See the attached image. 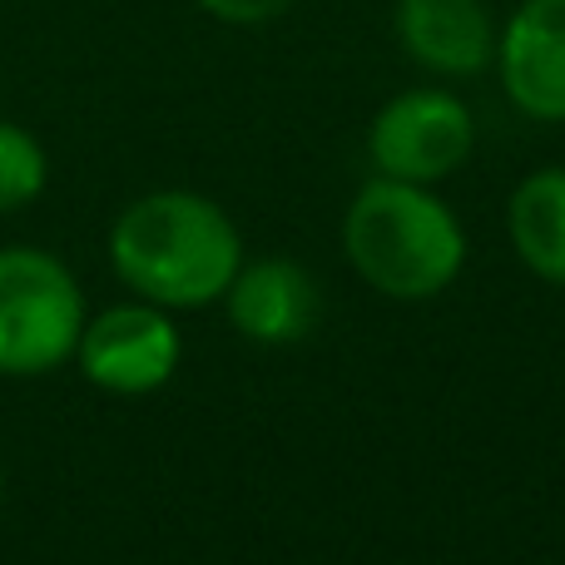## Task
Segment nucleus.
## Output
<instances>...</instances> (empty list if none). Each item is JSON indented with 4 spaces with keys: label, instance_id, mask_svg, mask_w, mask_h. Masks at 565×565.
Masks as SVG:
<instances>
[{
    "label": "nucleus",
    "instance_id": "obj_1",
    "mask_svg": "<svg viewBox=\"0 0 565 565\" xmlns=\"http://www.w3.org/2000/svg\"><path fill=\"white\" fill-rule=\"evenodd\" d=\"M109 264L135 298L189 312L228 292L244 264V238L214 199L189 189H159L135 199L115 218Z\"/></svg>",
    "mask_w": 565,
    "mask_h": 565
},
{
    "label": "nucleus",
    "instance_id": "obj_2",
    "mask_svg": "<svg viewBox=\"0 0 565 565\" xmlns=\"http://www.w3.org/2000/svg\"><path fill=\"white\" fill-rule=\"evenodd\" d=\"M342 248L367 288L397 302L437 298L467 268V234L451 204H441L431 184L387 174L362 184L348 204Z\"/></svg>",
    "mask_w": 565,
    "mask_h": 565
},
{
    "label": "nucleus",
    "instance_id": "obj_3",
    "mask_svg": "<svg viewBox=\"0 0 565 565\" xmlns=\"http://www.w3.org/2000/svg\"><path fill=\"white\" fill-rule=\"evenodd\" d=\"M85 292L50 248H0V377H45L75 362Z\"/></svg>",
    "mask_w": 565,
    "mask_h": 565
},
{
    "label": "nucleus",
    "instance_id": "obj_4",
    "mask_svg": "<svg viewBox=\"0 0 565 565\" xmlns=\"http://www.w3.org/2000/svg\"><path fill=\"white\" fill-rule=\"evenodd\" d=\"M477 119L451 89H402L377 109L367 129V154L377 174L407 184H441L471 159Z\"/></svg>",
    "mask_w": 565,
    "mask_h": 565
},
{
    "label": "nucleus",
    "instance_id": "obj_5",
    "mask_svg": "<svg viewBox=\"0 0 565 565\" xmlns=\"http://www.w3.org/2000/svg\"><path fill=\"white\" fill-rule=\"evenodd\" d=\"M184 342L159 302H115V308L85 318L75 348V367L89 387L109 392V397H149L179 372Z\"/></svg>",
    "mask_w": 565,
    "mask_h": 565
},
{
    "label": "nucleus",
    "instance_id": "obj_6",
    "mask_svg": "<svg viewBox=\"0 0 565 565\" xmlns=\"http://www.w3.org/2000/svg\"><path fill=\"white\" fill-rule=\"evenodd\" d=\"M497 75L526 119L565 125V0H521L497 35Z\"/></svg>",
    "mask_w": 565,
    "mask_h": 565
},
{
    "label": "nucleus",
    "instance_id": "obj_7",
    "mask_svg": "<svg viewBox=\"0 0 565 565\" xmlns=\"http://www.w3.org/2000/svg\"><path fill=\"white\" fill-rule=\"evenodd\" d=\"M397 45L441 79H471L497 65V35L487 0H397Z\"/></svg>",
    "mask_w": 565,
    "mask_h": 565
},
{
    "label": "nucleus",
    "instance_id": "obj_8",
    "mask_svg": "<svg viewBox=\"0 0 565 565\" xmlns=\"http://www.w3.org/2000/svg\"><path fill=\"white\" fill-rule=\"evenodd\" d=\"M228 322L258 348H288L318 328V282L292 258H254L238 264L224 292Z\"/></svg>",
    "mask_w": 565,
    "mask_h": 565
},
{
    "label": "nucleus",
    "instance_id": "obj_9",
    "mask_svg": "<svg viewBox=\"0 0 565 565\" xmlns=\"http://www.w3.org/2000/svg\"><path fill=\"white\" fill-rule=\"evenodd\" d=\"M507 234L531 274L565 282V164L536 169L511 189Z\"/></svg>",
    "mask_w": 565,
    "mask_h": 565
},
{
    "label": "nucleus",
    "instance_id": "obj_10",
    "mask_svg": "<svg viewBox=\"0 0 565 565\" xmlns=\"http://www.w3.org/2000/svg\"><path fill=\"white\" fill-rule=\"evenodd\" d=\"M50 184L45 145L15 119H0V214L35 204Z\"/></svg>",
    "mask_w": 565,
    "mask_h": 565
},
{
    "label": "nucleus",
    "instance_id": "obj_11",
    "mask_svg": "<svg viewBox=\"0 0 565 565\" xmlns=\"http://www.w3.org/2000/svg\"><path fill=\"white\" fill-rule=\"evenodd\" d=\"M298 0H199V10H209L224 25H268V20L288 15Z\"/></svg>",
    "mask_w": 565,
    "mask_h": 565
},
{
    "label": "nucleus",
    "instance_id": "obj_12",
    "mask_svg": "<svg viewBox=\"0 0 565 565\" xmlns=\"http://www.w3.org/2000/svg\"><path fill=\"white\" fill-rule=\"evenodd\" d=\"M0 491H6V477H0Z\"/></svg>",
    "mask_w": 565,
    "mask_h": 565
}]
</instances>
